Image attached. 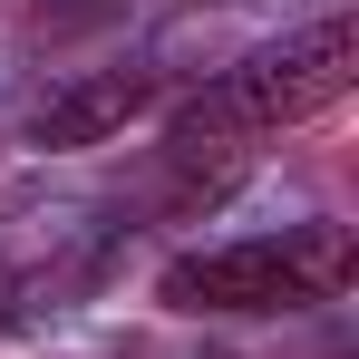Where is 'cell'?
Returning <instances> with one entry per match:
<instances>
[{
	"label": "cell",
	"mask_w": 359,
	"mask_h": 359,
	"mask_svg": "<svg viewBox=\"0 0 359 359\" xmlns=\"http://www.w3.org/2000/svg\"><path fill=\"white\" fill-rule=\"evenodd\" d=\"M350 78H359V29L350 20H311V29H292V39L252 49L214 97L184 107L175 117V156H214V146H233V136H282V126L340 107Z\"/></svg>",
	"instance_id": "1"
},
{
	"label": "cell",
	"mask_w": 359,
	"mask_h": 359,
	"mask_svg": "<svg viewBox=\"0 0 359 359\" xmlns=\"http://www.w3.org/2000/svg\"><path fill=\"white\" fill-rule=\"evenodd\" d=\"M350 292V233L340 224H292V233H252V243H214V252H184L156 272L165 311H311V301Z\"/></svg>",
	"instance_id": "2"
},
{
	"label": "cell",
	"mask_w": 359,
	"mask_h": 359,
	"mask_svg": "<svg viewBox=\"0 0 359 359\" xmlns=\"http://www.w3.org/2000/svg\"><path fill=\"white\" fill-rule=\"evenodd\" d=\"M146 107H156V68H88L29 107V146H107Z\"/></svg>",
	"instance_id": "3"
}]
</instances>
